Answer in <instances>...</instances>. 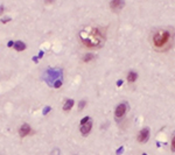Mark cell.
I'll return each mask as SVG.
<instances>
[{"mask_svg":"<svg viewBox=\"0 0 175 155\" xmlns=\"http://www.w3.org/2000/svg\"><path fill=\"white\" fill-rule=\"evenodd\" d=\"M81 42L88 48H98L103 44L104 35L98 28L86 27L80 33Z\"/></svg>","mask_w":175,"mask_h":155,"instance_id":"cell-1","label":"cell"},{"mask_svg":"<svg viewBox=\"0 0 175 155\" xmlns=\"http://www.w3.org/2000/svg\"><path fill=\"white\" fill-rule=\"evenodd\" d=\"M171 39V33L168 30L160 29L153 35V43L156 48H162L169 42Z\"/></svg>","mask_w":175,"mask_h":155,"instance_id":"cell-2","label":"cell"},{"mask_svg":"<svg viewBox=\"0 0 175 155\" xmlns=\"http://www.w3.org/2000/svg\"><path fill=\"white\" fill-rule=\"evenodd\" d=\"M148 138H149V129L144 128L140 131V133L138 134V141L141 142V143H145V142H147Z\"/></svg>","mask_w":175,"mask_h":155,"instance_id":"cell-3","label":"cell"},{"mask_svg":"<svg viewBox=\"0 0 175 155\" xmlns=\"http://www.w3.org/2000/svg\"><path fill=\"white\" fill-rule=\"evenodd\" d=\"M126 110H127V106H126V104H120V105H118L117 109H116L114 115H116L117 118L124 117V114L126 113Z\"/></svg>","mask_w":175,"mask_h":155,"instance_id":"cell-4","label":"cell"},{"mask_svg":"<svg viewBox=\"0 0 175 155\" xmlns=\"http://www.w3.org/2000/svg\"><path fill=\"white\" fill-rule=\"evenodd\" d=\"M30 133V126L28 124H24V125L20 127V131H19V134H20L21 138L27 137L28 134Z\"/></svg>","mask_w":175,"mask_h":155,"instance_id":"cell-5","label":"cell"},{"mask_svg":"<svg viewBox=\"0 0 175 155\" xmlns=\"http://www.w3.org/2000/svg\"><path fill=\"white\" fill-rule=\"evenodd\" d=\"M124 4H125V2L121 1V0H114V1L110 2V7H111L113 11H118V10H121V8H123Z\"/></svg>","mask_w":175,"mask_h":155,"instance_id":"cell-6","label":"cell"},{"mask_svg":"<svg viewBox=\"0 0 175 155\" xmlns=\"http://www.w3.org/2000/svg\"><path fill=\"white\" fill-rule=\"evenodd\" d=\"M91 128H92V123L88 121L86 124H84V125L81 126V133L83 135H88V134H89V132L91 131Z\"/></svg>","mask_w":175,"mask_h":155,"instance_id":"cell-7","label":"cell"},{"mask_svg":"<svg viewBox=\"0 0 175 155\" xmlns=\"http://www.w3.org/2000/svg\"><path fill=\"white\" fill-rule=\"evenodd\" d=\"M14 48H15L16 51H22V50L26 49V44H25L22 41H18V42H15V44H14Z\"/></svg>","mask_w":175,"mask_h":155,"instance_id":"cell-8","label":"cell"},{"mask_svg":"<svg viewBox=\"0 0 175 155\" xmlns=\"http://www.w3.org/2000/svg\"><path fill=\"white\" fill-rule=\"evenodd\" d=\"M137 78H138V74H137V72H134V71L128 72V75H127V81L128 82L133 83V82L137 81Z\"/></svg>","mask_w":175,"mask_h":155,"instance_id":"cell-9","label":"cell"},{"mask_svg":"<svg viewBox=\"0 0 175 155\" xmlns=\"http://www.w3.org/2000/svg\"><path fill=\"white\" fill-rule=\"evenodd\" d=\"M72 106H74V100H72V99H68L66 101V104H64V106H63V110H64V111H69L70 109H72Z\"/></svg>","mask_w":175,"mask_h":155,"instance_id":"cell-10","label":"cell"},{"mask_svg":"<svg viewBox=\"0 0 175 155\" xmlns=\"http://www.w3.org/2000/svg\"><path fill=\"white\" fill-rule=\"evenodd\" d=\"M92 58H94V56H92L91 54H86L85 57H84V62H85V63H88V62H90V61L92 60Z\"/></svg>","mask_w":175,"mask_h":155,"instance_id":"cell-11","label":"cell"},{"mask_svg":"<svg viewBox=\"0 0 175 155\" xmlns=\"http://www.w3.org/2000/svg\"><path fill=\"white\" fill-rule=\"evenodd\" d=\"M89 119H90V117H88V115H86V117H84L83 119L81 120V126H82V125H84V124H86L88 121H89Z\"/></svg>","mask_w":175,"mask_h":155,"instance_id":"cell-12","label":"cell"},{"mask_svg":"<svg viewBox=\"0 0 175 155\" xmlns=\"http://www.w3.org/2000/svg\"><path fill=\"white\" fill-rule=\"evenodd\" d=\"M84 106H85V101H80V104H78V109H80V110H82V109H83L84 107Z\"/></svg>","mask_w":175,"mask_h":155,"instance_id":"cell-13","label":"cell"},{"mask_svg":"<svg viewBox=\"0 0 175 155\" xmlns=\"http://www.w3.org/2000/svg\"><path fill=\"white\" fill-rule=\"evenodd\" d=\"M61 85H62V82H61V81H57V82L55 83V88H56V89L61 88Z\"/></svg>","mask_w":175,"mask_h":155,"instance_id":"cell-14","label":"cell"},{"mask_svg":"<svg viewBox=\"0 0 175 155\" xmlns=\"http://www.w3.org/2000/svg\"><path fill=\"white\" fill-rule=\"evenodd\" d=\"M172 151L175 152V137L173 138V140H172Z\"/></svg>","mask_w":175,"mask_h":155,"instance_id":"cell-15","label":"cell"},{"mask_svg":"<svg viewBox=\"0 0 175 155\" xmlns=\"http://www.w3.org/2000/svg\"><path fill=\"white\" fill-rule=\"evenodd\" d=\"M123 152H124V148H123V147H120V148L117 151V155H120L121 153H123Z\"/></svg>","mask_w":175,"mask_h":155,"instance_id":"cell-16","label":"cell"},{"mask_svg":"<svg viewBox=\"0 0 175 155\" xmlns=\"http://www.w3.org/2000/svg\"><path fill=\"white\" fill-rule=\"evenodd\" d=\"M50 111V107L48 106V107H46V111H43V114H46V113H48V112Z\"/></svg>","mask_w":175,"mask_h":155,"instance_id":"cell-17","label":"cell"},{"mask_svg":"<svg viewBox=\"0 0 175 155\" xmlns=\"http://www.w3.org/2000/svg\"><path fill=\"white\" fill-rule=\"evenodd\" d=\"M121 84H123V81H118V82H117V85H118V86H120Z\"/></svg>","mask_w":175,"mask_h":155,"instance_id":"cell-18","label":"cell"},{"mask_svg":"<svg viewBox=\"0 0 175 155\" xmlns=\"http://www.w3.org/2000/svg\"><path fill=\"white\" fill-rule=\"evenodd\" d=\"M13 43H14V42L10 41V42H8V47H12V46H13Z\"/></svg>","mask_w":175,"mask_h":155,"instance_id":"cell-19","label":"cell"},{"mask_svg":"<svg viewBox=\"0 0 175 155\" xmlns=\"http://www.w3.org/2000/svg\"><path fill=\"white\" fill-rule=\"evenodd\" d=\"M142 155H146V154H142Z\"/></svg>","mask_w":175,"mask_h":155,"instance_id":"cell-20","label":"cell"}]
</instances>
